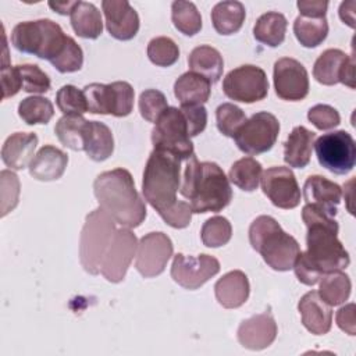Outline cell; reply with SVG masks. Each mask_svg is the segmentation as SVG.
Returning <instances> with one entry per match:
<instances>
[{
    "label": "cell",
    "instance_id": "obj_32",
    "mask_svg": "<svg viewBox=\"0 0 356 356\" xmlns=\"http://www.w3.org/2000/svg\"><path fill=\"white\" fill-rule=\"evenodd\" d=\"M286 26L288 21L284 14L277 11H268L257 18L253 28V36L257 42L266 46L277 47L285 39Z\"/></svg>",
    "mask_w": 356,
    "mask_h": 356
},
{
    "label": "cell",
    "instance_id": "obj_23",
    "mask_svg": "<svg viewBox=\"0 0 356 356\" xmlns=\"http://www.w3.org/2000/svg\"><path fill=\"white\" fill-rule=\"evenodd\" d=\"M38 136L32 132H15L8 136L1 147L3 163L13 170H24L33 160Z\"/></svg>",
    "mask_w": 356,
    "mask_h": 356
},
{
    "label": "cell",
    "instance_id": "obj_53",
    "mask_svg": "<svg viewBox=\"0 0 356 356\" xmlns=\"http://www.w3.org/2000/svg\"><path fill=\"white\" fill-rule=\"evenodd\" d=\"M79 0H75V1H49V7L51 10H54L56 13L61 14V15H71L72 10L76 7Z\"/></svg>",
    "mask_w": 356,
    "mask_h": 356
},
{
    "label": "cell",
    "instance_id": "obj_47",
    "mask_svg": "<svg viewBox=\"0 0 356 356\" xmlns=\"http://www.w3.org/2000/svg\"><path fill=\"white\" fill-rule=\"evenodd\" d=\"M192 207L184 200H178L171 209L163 213L160 217L172 228H185L192 220Z\"/></svg>",
    "mask_w": 356,
    "mask_h": 356
},
{
    "label": "cell",
    "instance_id": "obj_30",
    "mask_svg": "<svg viewBox=\"0 0 356 356\" xmlns=\"http://www.w3.org/2000/svg\"><path fill=\"white\" fill-rule=\"evenodd\" d=\"M83 150L93 161H104L114 152L111 129L99 121H89L85 134Z\"/></svg>",
    "mask_w": 356,
    "mask_h": 356
},
{
    "label": "cell",
    "instance_id": "obj_20",
    "mask_svg": "<svg viewBox=\"0 0 356 356\" xmlns=\"http://www.w3.org/2000/svg\"><path fill=\"white\" fill-rule=\"evenodd\" d=\"M277 323L270 313L256 314L241 323L236 337L239 343L250 350H261L277 338Z\"/></svg>",
    "mask_w": 356,
    "mask_h": 356
},
{
    "label": "cell",
    "instance_id": "obj_22",
    "mask_svg": "<svg viewBox=\"0 0 356 356\" xmlns=\"http://www.w3.org/2000/svg\"><path fill=\"white\" fill-rule=\"evenodd\" d=\"M342 189L338 184L321 175H310L303 185L305 202L335 217L341 203Z\"/></svg>",
    "mask_w": 356,
    "mask_h": 356
},
{
    "label": "cell",
    "instance_id": "obj_17",
    "mask_svg": "<svg viewBox=\"0 0 356 356\" xmlns=\"http://www.w3.org/2000/svg\"><path fill=\"white\" fill-rule=\"evenodd\" d=\"M274 89L280 99L288 102L303 100L309 93V75L302 63L282 57L274 64Z\"/></svg>",
    "mask_w": 356,
    "mask_h": 356
},
{
    "label": "cell",
    "instance_id": "obj_45",
    "mask_svg": "<svg viewBox=\"0 0 356 356\" xmlns=\"http://www.w3.org/2000/svg\"><path fill=\"white\" fill-rule=\"evenodd\" d=\"M1 181V216L10 213L18 203L19 196V179L17 174L8 170H3L0 174Z\"/></svg>",
    "mask_w": 356,
    "mask_h": 356
},
{
    "label": "cell",
    "instance_id": "obj_34",
    "mask_svg": "<svg viewBox=\"0 0 356 356\" xmlns=\"http://www.w3.org/2000/svg\"><path fill=\"white\" fill-rule=\"evenodd\" d=\"M293 33L303 47H317L328 35L327 18H310L299 15L293 22Z\"/></svg>",
    "mask_w": 356,
    "mask_h": 356
},
{
    "label": "cell",
    "instance_id": "obj_37",
    "mask_svg": "<svg viewBox=\"0 0 356 356\" xmlns=\"http://www.w3.org/2000/svg\"><path fill=\"white\" fill-rule=\"evenodd\" d=\"M171 19L174 26L186 36H193L202 29V17L191 1H174L171 4Z\"/></svg>",
    "mask_w": 356,
    "mask_h": 356
},
{
    "label": "cell",
    "instance_id": "obj_38",
    "mask_svg": "<svg viewBox=\"0 0 356 356\" xmlns=\"http://www.w3.org/2000/svg\"><path fill=\"white\" fill-rule=\"evenodd\" d=\"M54 114L51 102L42 96L25 97L18 104V115L28 125L47 124Z\"/></svg>",
    "mask_w": 356,
    "mask_h": 356
},
{
    "label": "cell",
    "instance_id": "obj_1",
    "mask_svg": "<svg viewBox=\"0 0 356 356\" xmlns=\"http://www.w3.org/2000/svg\"><path fill=\"white\" fill-rule=\"evenodd\" d=\"M302 218L307 227V250L298 254L292 268L302 284L312 286L323 275L345 270L350 257L338 239L339 225L332 216L306 203L302 209Z\"/></svg>",
    "mask_w": 356,
    "mask_h": 356
},
{
    "label": "cell",
    "instance_id": "obj_10",
    "mask_svg": "<svg viewBox=\"0 0 356 356\" xmlns=\"http://www.w3.org/2000/svg\"><path fill=\"white\" fill-rule=\"evenodd\" d=\"M313 146L320 165L325 170L338 175H345L353 170L356 143L349 132L339 129L324 134Z\"/></svg>",
    "mask_w": 356,
    "mask_h": 356
},
{
    "label": "cell",
    "instance_id": "obj_18",
    "mask_svg": "<svg viewBox=\"0 0 356 356\" xmlns=\"http://www.w3.org/2000/svg\"><path fill=\"white\" fill-rule=\"evenodd\" d=\"M313 76L317 82L331 86L338 82L355 88V58L339 49L324 50L314 63Z\"/></svg>",
    "mask_w": 356,
    "mask_h": 356
},
{
    "label": "cell",
    "instance_id": "obj_49",
    "mask_svg": "<svg viewBox=\"0 0 356 356\" xmlns=\"http://www.w3.org/2000/svg\"><path fill=\"white\" fill-rule=\"evenodd\" d=\"M22 89V78L21 72L18 70V65L10 67L3 65L1 67V90H3V99L11 97L17 95Z\"/></svg>",
    "mask_w": 356,
    "mask_h": 356
},
{
    "label": "cell",
    "instance_id": "obj_41",
    "mask_svg": "<svg viewBox=\"0 0 356 356\" xmlns=\"http://www.w3.org/2000/svg\"><path fill=\"white\" fill-rule=\"evenodd\" d=\"M56 104L64 115H82L83 113H88L85 93L74 85H64L58 89Z\"/></svg>",
    "mask_w": 356,
    "mask_h": 356
},
{
    "label": "cell",
    "instance_id": "obj_7",
    "mask_svg": "<svg viewBox=\"0 0 356 356\" xmlns=\"http://www.w3.org/2000/svg\"><path fill=\"white\" fill-rule=\"evenodd\" d=\"M115 231V221L103 209L99 207L86 216L79 238V260L86 273L93 275L100 273Z\"/></svg>",
    "mask_w": 356,
    "mask_h": 356
},
{
    "label": "cell",
    "instance_id": "obj_48",
    "mask_svg": "<svg viewBox=\"0 0 356 356\" xmlns=\"http://www.w3.org/2000/svg\"><path fill=\"white\" fill-rule=\"evenodd\" d=\"M181 111L185 115L188 128H189V136H197L200 132L204 131L207 124V111L203 104L200 106H181Z\"/></svg>",
    "mask_w": 356,
    "mask_h": 356
},
{
    "label": "cell",
    "instance_id": "obj_9",
    "mask_svg": "<svg viewBox=\"0 0 356 356\" xmlns=\"http://www.w3.org/2000/svg\"><path fill=\"white\" fill-rule=\"evenodd\" d=\"M88 102V111L93 114H111L114 117H127L134 108L135 92L131 83L125 81L104 83H89L83 88Z\"/></svg>",
    "mask_w": 356,
    "mask_h": 356
},
{
    "label": "cell",
    "instance_id": "obj_43",
    "mask_svg": "<svg viewBox=\"0 0 356 356\" xmlns=\"http://www.w3.org/2000/svg\"><path fill=\"white\" fill-rule=\"evenodd\" d=\"M167 107L168 104L164 93L157 89H147L139 96L140 115L149 122H156Z\"/></svg>",
    "mask_w": 356,
    "mask_h": 356
},
{
    "label": "cell",
    "instance_id": "obj_29",
    "mask_svg": "<svg viewBox=\"0 0 356 356\" xmlns=\"http://www.w3.org/2000/svg\"><path fill=\"white\" fill-rule=\"evenodd\" d=\"M245 17V6L236 0L220 1L211 10V22L220 35L236 33L242 28Z\"/></svg>",
    "mask_w": 356,
    "mask_h": 356
},
{
    "label": "cell",
    "instance_id": "obj_16",
    "mask_svg": "<svg viewBox=\"0 0 356 356\" xmlns=\"http://www.w3.org/2000/svg\"><path fill=\"white\" fill-rule=\"evenodd\" d=\"M261 189L271 203L280 209H295L300 203V189L291 168L277 165L261 174Z\"/></svg>",
    "mask_w": 356,
    "mask_h": 356
},
{
    "label": "cell",
    "instance_id": "obj_24",
    "mask_svg": "<svg viewBox=\"0 0 356 356\" xmlns=\"http://www.w3.org/2000/svg\"><path fill=\"white\" fill-rule=\"evenodd\" d=\"M249 292V280L241 270L224 274L214 285L216 299L225 309H236L242 306L248 300Z\"/></svg>",
    "mask_w": 356,
    "mask_h": 356
},
{
    "label": "cell",
    "instance_id": "obj_50",
    "mask_svg": "<svg viewBox=\"0 0 356 356\" xmlns=\"http://www.w3.org/2000/svg\"><path fill=\"white\" fill-rule=\"evenodd\" d=\"M298 8L300 11V15L310 17V18H323L325 17L328 1L323 0H299Z\"/></svg>",
    "mask_w": 356,
    "mask_h": 356
},
{
    "label": "cell",
    "instance_id": "obj_11",
    "mask_svg": "<svg viewBox=\"0 0 356 356\" xmlns=\"http://www.w3.org/2000/svg\"><path fill=\"white\" fill-rule=\"evenodd\" d=\"M280 134V122L275 115L267 111L253 114L234 135L238 149L249 156L268 152Z\"/></svg>",
    "mask_w": 356,
    "mask_h": 356
},
{
    "label": "cell",
    "instance_id": "obj_5",
    "mask_svg": "<svg viewBox=\"0 0 356 356\" xmlns=\"http://www.w3.org/2000/svg\"><path fill=\"white\" fill-rule=\"evenodd\" d=\"M181 159L177 156L153 150L143 171L142 192L145 200L161 216L177 202L181 186Z\"/></svg>",
    "mask_w": 356,
    "mask_h": 356
},
{
    "label": "cell",
    "instance_id": "obj_46",
    "mask_svg": "<svg viewBox=\"0 0 356 356\" xmlns=\"http://www.w3.org/2000/svg\"><path fill=\"white\" fill-rule=\"evenodd\" d=\"M309 121L320 131H328L339 125V113L328 104H316L307 111Z\"/></svg>",
    "mask_w": 356,
    "mask_h": 356
},
{
    "label": "cell",
    "instance_id": "obj_2",
    "mask_svg": "<svg viewBox=\"0 0 356 356\" xmlns=\"http://www.w3.org/2000/svg\"><path fill=\"white\" fill-rule=\"evenodd\" d=\"M11 44L21 53L47 60L61 74L79 71L83 64L81 46L47 18L17 24L11 31Z\"/></svg>",
    "mask_w": 356,
    "mask_h": 356
},
{
    "label": "cell",
    "instance_id": "obj_6",
    "mask_svg": "<svg viewBox=\"0 0 356 356\" xmlns=\"http://www.w3.org/2000/svg\"><path fill=\"white\" fill-rule=\"evenodd\" d=\"M249 242L263 260L275 271H288L293 267L300 246L286 234L275 218L259 216L249 227Z\"/></svg>",
    "mask_w": 356,
    "mask_h": 356
},
{
    "label": "cell",
    "instance_id": "obj_51",
    "mask_svg": "<svg viewBox=\"0 0 356 356\" xmlns=\"http://www.w3.org/2000/svg\"><path fill=\"white\" fill-rule=\"evenodd\" d=\"M337 324L338 327L349 335H355L356 323H355V303H348L337 312Z\"/></svg>",
    "mask_w": 356,
    "mask_h": 356
},
{
    "label": "cell",
    "instance_id": "obj_44",
    "mask_svg": "<svg viewBox=\"0 0 356 356\" xmlns=\"http://www.w3.org/2000/svg\"><path fill=\"white\" fill-rule=\"evenodd\" d=\"M22 78V89L28 93H46L50 90V78L36 64L18 65Z\"/></svg>",
    "mask_w": 356,
    "mask_h": 356
},
{
    "label": "cell",
    "instance_id": "obj_3",
    "mask_svg": "<svg viewBox=\"0 0 356 356\" xmlns=\"http://www.w3.org/2000/svg\"><path fill=\"white\" fill-rule=\"evenodd\" d=\"M93 192L103 209L124 228H136L146 218V204L125 168L104 171L93 182Z\"/></svg>",
    "mask_w": 356,
    "mask_h": 356
},
{
    "label": "cell",
    "instance_id": "obj_40",
    "mask_svg": "<svg viewBox=\"0 0 356 356\" xmlns=\"http://www.w3.org/2000/svg\"><path fill=\"white\" fill-rule=\"evenodd\" d=\"M147 57L159 67H171L179 58V49L171 38L157 36L147 44Z\"/></svg>",
    "mask_w": 356,
    "mask_h": 356
},
{
    "label": "cell",
    "instance_id": "obj_26",
    "mask_svg": "<svg viewBox=\"0 0 356 356\" xmlns=\"http://www.w3.org/2000/svg\"><path fill=\"white\" fill-rule=\"evenodd\" d=\"M316 134L306 127H295L284 143V160L289 167L303 168L309 164Z\"/></svg>",
    "mask_w": 356,
    "mask_h": 356
},
{
    "label": "cell",
    "instance_id": "obj_39",
    "mask_svg": "<svg viewBox=\"0 0 356 356\" xmlns=\"http://www.w3.org/2000/svg\"><path fill=\"white\" fill-rule=\"evenodd\" d=\"M232 236V227L231 222L221 216H214L202 227L200 238L204 246L207 248H220L229 242Z\"/></svg>",
    "mask_w": 356,
    "mask_h": 356
},
{
    "label": "cell",
    "instance_id": "obj_25",
    "mask_svg": "<svg viewBox=\"0 0 356 356\" xmlns=\"http://www.w3.org/2000/svg\"><path fill=\"white\" fill-rule=\"evenodd\" d=\"M68 164V156L51 146L46 145L35 154L29 164V174L38 181H56L61 178Z\"/></svg>",
    "mask_w": 356,
    "mask_h": 356
},
{
    "label": "cell",
    "instance_id": "obj_19",
    "mask_svg": "<svg viewBox=\"0 0 356 356\" xmlns=\"http://www.w3.org/2000/svg\"><path fill=\"white\" fill-rule=\"evenodd\" d=\"M102 8L108 33L118 40H131L139 31V15L127 0H103Z\"/></svg>",
    "mask_w": 356,
    "mask_h": 356
},
{
    "label": "cell",
    "instance_id": "obj_31",
    "mask_svg": "<svg viewBox=\"0 0 356 356\" xmlns=\"http://www.w3.org/2000/svg\"><path fill=\"white\" fill-rule=\"evenodd\" d=\"M70 17L72 29L78 36L85 39H97L102 35V14L93 3L79 0Z\"/></svg>",
    "mask_w": 356,
    "mask_h": 356
},
{
    "label": "cell",
    "instance_id": "obj_42",
    "mask_svg": "<svg viewBox=\"0 0 356 356\" xmlns=\"http://www.w3.org/2000/svg\"><path fill=\"white\" fill-rule=\"evenodd\" d=\"M216 120L218 131L229 138L238 132V129L245 124L246 115L243 110L232 103H222L216 110Z\"/></svg>",
    "mask_w": 356,
    "mask_h": 356
},
{
    "label": "cell",
    "instance_id": "obj_12",
    "mask_svg": "<svg viewBox=\"0 0 356 356\" xmlns=\"http://www.w3.org/2000/svg\"><path fill=\"white\" fill-rule=\"evenodd\" d=\"M222 92L227 97L235 102H260L268 95L267 75L264 70L257 65H241L225 75L222 81Z\"/></svg>",
    "mask_w": 356,
    "mask_h": 356
},
{
    "label": "cell",
    "instance_id": "obj_27",
    "mask_svg": "<svg viewBox=\"0 0 356 356\" xmlns=\"http://www.w3.org/2000/svg\"><path fill=\"white\" fill-rule=\"evenodd\" d=\"M211 82L204 76L188 71L174 83V95L181 106H200L209 100Z\"/></svg>",
    "mask_w": 356,
    "mask_h": 356
},
{
    "label": "cell",
    "instance_id": "obj_14",
    "mask_svg": "<svg viewBox=\"0 0 356 356\" xmlns=\"http://www.w3.org/2000/svg\"><path fill=\"white\" fill-rule=\"evenodd\" d=\"M172 242L164 232H149L140 238L135 267L145 278L160 275L172 256Z\"/></svg>",
    "mask_w": 356,
    "mask_h": 356
},
{
    "label": "cell",
    "instance_id": "obj_28",
    "mask_svg": "<svg viewBox=\"0 0 356 356\" xmlns=\"http://www.w3.org/2000/svg\"><path fill=\"white\" fill-rule=\"evenodd\" d=\"M188 65L192 72H196L209 79L211 83H216L222 75L224 60L217 49L202 44L189 53Z\"/></svg>",
    "mask_w": 356,
    "mask_h": 356
},
{
    "label": "cell",
    "instance_id": "obj_36",
    "mask_svg": "<svg viewBox=\"0 0 356 356\" xmlns=\"http://www.w3.org/2000/svg\"><path fill=\"white\" fill-rule=\"evenodd\" d=\"M261 174L263 168L257 160H254L253 157H242L231 165L228 178L239 189L252 192L257 189Z\"/></svg>",
    "mask_w": 356,
    "mask_h": 356
},
{
    "label": "cell",
    "instance_id": "obj_15",
    "mask_svg": "<svg viewBox=\"0 0 356 356\" xmlns=\"http://www.w3.org/2000/svg\"><path fill=\"white\" fill-rule=\"evenodd\" d=\"M220 271V263L210 254L185 256L177 253L171 266V277L185 289H197Z\"/></svg>",
    "mask_w": 356,
    "mask_h": 356
},
{
    "label": "cell",
    "instance_id": "obj_8",
    "mask_svg": "<svg viewBox=\"0 0 356 356\" xmlns=\"http://www.w3.org/2000/svg\"><path fill=\"white\" fill-rule=\"evenodd\" d=\"M152 142L154 150L171 153L182 161L195 154L185 115L177 107H167L157 118L152 131Z\"/></svg>",
    "mask_w": 356,
    "mask_h": 356
},
{
    "label": "cell",
    "instance_id": "obj_35",
    "mask_svg": "<svg viewBox=\"0 0 356 356\" xmlns=\"http://www.w3.org/2000/svg\"><path fill=\"white\" fill-rule=\"evenodd\" d=\"M320 280L321 281L317 293L330 306H338L349 298L352 282L345 273L334 271L323 275Z\"/></svg>",
    "mask_w": 356,
    "mask_h": 356
},
{
    "label": "cell",
    "instance_id": "obj_21",
    "mask_svg": "<svg viewBox=\"0 0 356 356\" xmlns=\"http://www.w3.org/2000/svg\"><path fill=\"white\" fill-rule=\"evenodd\" d=\"M298 309L302 317V324L307 331L314 335H324L331 330L332 325V310L328 303H325L316 291L305 293Z\"/></svg>",
    "mask_w": 356,
    "mask_h": 356
},
{
    "label": "cell",
    "instance_id": "obj_13",
    "mask_svg": "<svg viewBox=\"0 0 356 356\" xmlns=\"http://www.w3.org/2000/svg\"><path fill=\"white\" fill-rule=\"evenodd\" d=\"M138 239L129 228L117 229L103 257L100 273L110 282H121L136 253Z\"/></svg>",
    "mask_w": 356,
    "mask_h": 356
},
{
    "label": "cell",
    "instance_id": "obj_4",
    "mask_svg": "<svg viewBox=\"0 0 356 356\" xmlns=\"http://www.w3.org/2000/svg\"><path fill=\"white\" fill-rule=\"evenodd\" d=\"M179 193L189 200L193 213H218L232 199V189L222 168L211 161L186 160Z\"/></svg>",
    "mask_w": 356,
    "mask_h": 356
},
{
    "label": "cell",
    "instance_id": "obj_52",
    "mask_svg": "<svg viewBox=\"0 0 356 356\" xmlns=\"http://www.w3.org/2000/svg\"><path fill=\"white\" fill-rule=\"evenodd\" d=\"M355 6L356 3L352 1H343L339 7V17L343 21V24L349 25L350 28H355Z\"/></svg>",
    "mask_w": 356,
    "mask_h": 356
},
{
    "label": "cell",
    "instance_id": "obj_33",
    "mask_svg": "<svg viewBox=\"0 0 356 356\" xmlns=\"http://www.w3.org/2000/svg\"><path fill=\"white\" fill-rule=\"evenodd\" d=\"M89 121L82 115H64L54 128L58 140L72 150H83L85 134Z\"/></svg>",
    "mask_w": 356,
    "mask_h": 356
}]
</instances>
